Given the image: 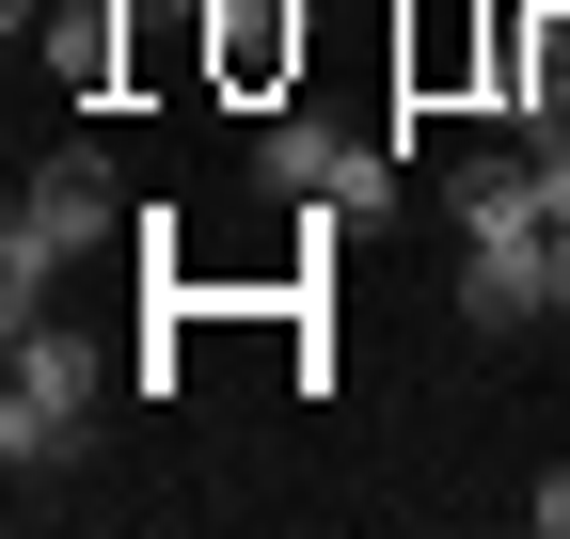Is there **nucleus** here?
I'll list each match as a JSON object with an SVG mask.
<instances>
[{"instance_id":"1","label":"nucleus","mask_w":570,"mask_h":539,"mask_svg":"<svg viewBox=\"0 0 570 539\" xmlns=\"http://www.w3.org/2000/svg\"><path fill=\"white\" fill-rule=\"evenodd\" d=\"M111 223H127V190H111V159H96V144L32 159L17 223H0V317H32V302L63 286V270H96V254H111Z\"/></svg>"},{"instance_id":"2","label":"nucleus","mask_w":570,"mask_h":539,"mask_svg":"<svg viewBox=\"0 0 570 539\" xmlns=\"http://www.w3.org/2000/svg\"><path fill=\"white\" fill-rule=\"evenodd\" d=\"M254 190H269V207L381 223V207H396V144H381V127H333V111H269V127H254Z\"/></svg>"},{"instance_id":"3","label":"nucleus","mask_w":570,"mask_h":539,"mask_svg":"<svg viewBox=\"0 0 570 539\" xmlns=\"http://www.w3.org/2000/svg\"><path fill=\"white\" fill-rule=\"evenodd\" d=\"M96 381H111V350H80V333H32V317H17V381H0V460H17V477H63V460L96 444Z\"/></svg>"},{"instance_id":"4","label":"nucleus","mask_w":570,"mask_h":539,"mask_svg":"<svg viewBox=\"0 0 570 539\" xmlns=\"http://www.w3.org/2000/svg\"><path fill=\"white\" fill-rule=\"evenodd\" d=\"M444 223H460V238H554V175H539V144H475V159H444Z\"/></svg>"},{"instance_id":"5","label":"nucleus","mask_w":570,"mask_h":539,"mask_svg":"<svg viewBox=\"0 0 570 539\" xmlns=\"http://www.w3.org/2000/svg\"><path fill=\"white\" fill-rule=\"evenodd\" d=\"M190 17H206V80H223V96H285V80H302V0H190Z\"/></svg>"},{"instance_id":"6","label":"nucleus","mask_w":570,"mask_h":539,"mask_svg":"<svg viewBox=\"0 0 570 539\" xmlns=\"http://www.w3.org/2000/svg\"><path fill=\"white\" fill-rule=\"evenodd\" d=\"M460 317H475V333L554 317V238H460Z\"/></svg>"},{"instance_id":"7","label":"nucleus","mask_w":570,"mask_h":539,"mask_svg":"<svg viewBox=\"0 0 570 539\" xmlns=\"http://www.w3.org/2000/svg\"><path fill=\"white\" fill-rule=\"evenodd\" d=\"M523 523H539V539H570V460H554L539 492H523Z\"/></svg>"},{"instance_id":"8","label":"nucleus","mask_w":570,"mask_h":539,"mask_svg":"<svg viewBox=\"0 0 570 539\" xmlns=\"http://www.w3.org/2000/svg\"><path fill=\"white\" fill-rule=\"evenodd\" d=\"M554 317H570V223H554Z\"/></svg>"}]
</instances>
